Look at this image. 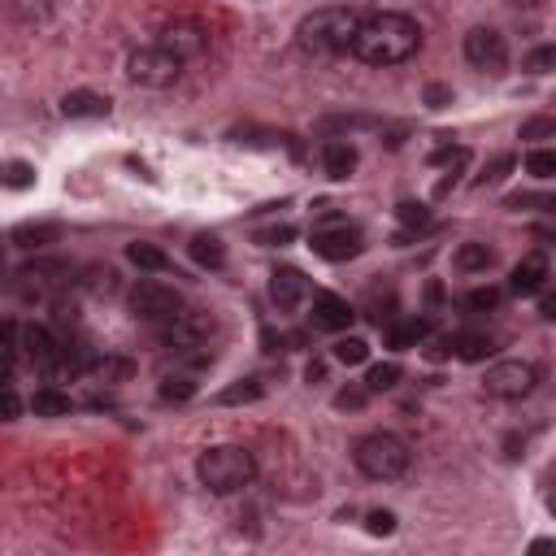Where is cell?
Here are the masks:
<instances>
[{
	"instance_id": "32",
	"label": "cell",
	"mask_w": 556,
	"mask_h": 556,
	"mask_svg": "<svg viewBox=\"0 0 556 556\" xmlns=\"http://www.w3.org/2000/svg\"><path fill=\"white\" fill-rule=\"evenodd\" d=\"M526 174H535L539 183H548L556 174V153H552V148H530V153H526Z\"/></svg>"
},
{
	"instance_id": "18",
	"label": "cell",
	"mask_w": 556,
	"mask_h": 556,
	"mask_svg": "<svg viewBox=\"0 0 556 556\" xmlns=\"http://www.w3.org/2000/svg\"><path fill=\"white\" fill-rule=\"evenodd\" d=\"M0 9L18 27H44L53 18V0H0Z\"/></svg>"
},
{
	"instance_id": "39",
	"label": "cell",
	"mask_w": 556,
	"mask_h": 556,
	"mask_svg": "<svg viewBox=\"0 0 556 556\" xmlns=\"http://www.w3.org/2000/svg\"><path fill=\"white\" fill-rule=\"evenodd\" d=\"M22 417V400L14 387H0V422H18Z\"/></svg>"
},
{
	"instance_id": "20",
	"label": "cell",
	"mask_w": 556,
	"mask_h": 556,
	"mask_svg": "<svg viewBox=\"0 0 556 556\" xmlns=\"http://www.w3.org/2000/svg\"><path fill=\"white\" fill-rule=\"evenodd\" d=\"M452 265H457L461 274H487L491 265H496V248H487V244H461L457 252H452Z\"/></svg>"
},
{
	"instance_id": "6",
	"label": "cell",
	"mask_w": 556,
	"mask_h": 556,
	"mask_svg": "<svg viewBox=\"0 0 556 556\" xmlns=\"http://www.w3.org/2000/svg\"><path fill=\"white\" fill-rule=\"evenodd\" d=\"M126 79L161 92V87H174L183 79V61L174 57L170 48H161V44H144V48H135V53L126 57Z\"/></svg>"
},
{
	"instance_id": "8",
	"label": "cell",
	"mask_w": 556,
	"mask_h": 556,
	"mask_svg": "<svg viewBox=\"0 0 556 556\" xmlns=\"http://www.w3.org/2000/svg\"><path fill=\"white\" fill-rule=\"evenodd\" d=\"M483 387H487V396H496V400H526L530 391L539 387V370L530 361H496L487 370L483 378Z\"/></svg>"
},
{
	"instance_id": "43",
	"label": "cell",
	"mask_w": 556,
	"mask_h": 556,
	"mask_svg": "<svg viewBox=\"0 0 556 556\" xmlns=\"http://www.w3.org/2000/svg\"><path fill=\"white\" fill-rule=\"evenodd\" d=\"M526 205H539V209H556V205H552V196H522V192H517V196H509V200H504V209H526Z\"/></svg>"
},
{
	"instance_id": "9",
	"label": "cell",
	"mask_w": 556,
	"mask_h": 556,
	"mask_svg": "<svg viewBox=\"0 0 556 556\" xmlns=\"http://www.w3.org/2000/svg\"><path fill=\"white\" fill-rule=\"evenodd\" d=\"M465 61L483 74H504V66H509V40H504V31L474 27L465 35Z\"/></svg>"
},
{
	"instance_id": "40",
	"label": "cell",
	"mask_w": 556,
	"mask_h": 556,
	"mask_svg": "<svg viewBox=\"0 0 556 556\" xmlns=\"http://www.w3.org/2000/svg\"><path fill=\"white\" fill-rule=\"evenodd\" d=\"M465 161H470V153H465V148H452V144H444L439 153H431V166H452V170H461Z\"/></svg>"
},
{
	"instance_id": "16",
	"label": "cell",
	"mask_w": 556,
	"mask_h": 556,
	"mask_svg": "<svg viewBox=\"0 0 556 556\" xmlns=\"http://www.w3.org/2000/svg\"><path fill=\"white\" fill-rule=\"evenodd\" d=\"M109 109H113V100L92 92V87H79V92L61 96V113H66V118H109Z\"/></svg>"
},
{
	"instance_id": "37",
	"label": "cell",
	"mask_w": 556,
	"mask_h": 556,
	"mask_svg": "<svg viewBox=\"0 0 556 556\" xmlns=\"http://www.w3.org/2000/svg\"><path fill=\"white\" fill-rule=\"evenodd\" d=\"M513 166H517V157H513V153H500V157L491 161V166H487L483 174H478L474 183H478V187H491V183H500V179H504V174H509Z\"/></svg>"
},
{
	"instance_id": "15",
	"label": "cell",
	"mask_w": 556,
	"mask_h": 556,
	"mask_svg": "<svg viewBox=\"0 0 556 556\" xmlns=\"http://www.w3.org/2000/svg\"><path fill=\"white\" fill-rule=\"evenodd\" d=\"M322 170H326V179H335V183L352 179V170H357V148H352L348 139H326L322 144Z\"/></svg>"
},
{
	"instance_id": "29",
	"label": "cell",
	"mask_w": 556,
	"mask_h": 556,
	"mask_svg": "<svg viewBox=\"0 0 556 556\" xmlns=\"http://www.w3.org/2000/svg\"><path fill=\"white\" fill-rule=\"evenodd\" d=\"M404 378V370L396 361H383V365H370V374H365V391L370 396H378V391H391Z\"/></svg>"
},
{
	"instance_id": "10",
	"label": "cell",
	"mask_w": 556,
	"mask_h": 556,
	"mask_svg": "<svg viewBox=\"0 0 556 556\" xmlns=\"http://www.w3.org/2000/svg\"><path fill=\"white\" fill-rule=\"evenodd\" d=\"M352 305L344 296H335V292H318L313 296V309H309V326L313 331H322V335H344L348 326H352Z\"/></svg>"
},
{
	"instance_id": "7",
	"label": "cell",
	"mask_w": 556,
	"mask_h": 556,
	"mask_svg": "<svg viewBox=\"0 0 556 556\" xmlns=\"http://www.w3.org/2000/svg\"><path fill=\"white\" fill-rule=\"evenodd\" d=\"M361 248H365L361 226H352L344 213H322V218L313 222V252H318L322 261H352V257H361Z\"/></svg>"
},
{
	"instance_id": "38",
	"label": "cell",
	"mask_w": 556,
	"mask_h": 556,
	"mask_svg": "<svg viewBox=\"0 0 556 556\" xmlns=\"http://www.w3.org/2000/svg\"><path fill=\"white\" fill-rule=\"evenodd\" d=\"M365 530H370V535H396V513H391V509H374L370 517H365Z\"/></svg>"
},
{
	"instance_id": "46",
	"label": "cell",
	"mask_w": 556,
	"mask_h": 556,
	"mask_svg": "<svg viewBox=\"0 0 556 556\" xmlns=\"http://www.w3.org/2000/svg\"><path fill=\"white\" fill-rule=\"evenodd\" d=\"M513 5H522V9H539L543 0H513Z\"/></svg>"
},
{
	"instance_id": "2",
	"label": "cell",
	"mask_w": 556,
	"mask_h": 556,
	"mask_svg": "<svg viewBox=\"0 0 556 556\" xmlns=\"http://www.w3.org/2000/svg\"><path fill=\"white\" fill-rule=\"evenodd\" d=\"M357 22L361 14L357 9H313L309 18H300L296 27V44L300 53H313V57H335V53H348L352 35H357Z\"/></svg>"
},
{
	"instance_id": "3",
	"label": "cell",
	"mask_w": 556,
	"mask_h": 556,
	"mask_svg": "<svg viewBox=\"0 0 556 556\" xmlns=\"http://www.w3.org/2000/svg\"><path fill=\"white\" fill-rule=\"evenodd\" d=\"M196 474H200V483H205L213 496H235V491L252 487V478H257V461H252V452L235 448V444H218V448L200 452Z\"/></svg>"
},
{
	"instance_id": "19",
	"label": "cell",
	"mask_w": 556,
	"mask_h": 556,
	"mask_svg": "<svg viewBox=\"0 0 556 556\" xmlns=\"http://www.w3.org/2000/svg\"><path fill=\"white\" fill-rule=\"evenodd\" d=\"M448 352L461 361H487L491 352H496V339L483 335V331H461V335L448 339Z\"/></svg>"
},
{
	"instance_id": "25",
	"label": "cell",
	"mask_w": 556,
	"mask_h": 556,
	"mask_svg": "<svg viewBox=\"0 0 556 556\" xmlns=\"http://www.w3.org/2000/svg\"><path fill=\"white\" fill-rule=\"evenodd\" d=\"M57 235H61L57 222H27V226H18V231H14V244L18 248H44V244H53Z\"/></svg>"
},
{
	"instance_id": "13",
	"label": "cell",
	"mask_w": 556,
	"mask_h": 556,
	"mask_svg": "<svg viewBox=\"0 0 556 556\" xmlns=\"http://www.w3.org/2000/svg\"><path fill=\"white\" fill-rule=\"evenodd\" d=\"M157 44H161V48H170V53L187 66V61H196V57L209 48V35H205V27H196V22H170V27L161 31V40H157Z\"/></svg>"
},
{
	"instance_id": "22",
	"label": "cell",
	"mask_w": 556,
	"mask_h": 556,
	"mask_svg": "<svg viewBox=\"0 0 556 556\" xmlns=\"http://www.w3.org/2000/svg\"><path fill=\"white\" fill-rule=\"evenodd\" d=\"M187 248H192V261L200 265V270H222L226 265V248H222L218 235H196Z\"/></svg>"
},
{
	"instance_id": "12",
	"label": "cell",
	"mask_w": 556,
	"mask_h": 556,
	"mask_svg": "<svg viewBox=\"0 0 556 556\" xmlns=\"http://www.w3.org/2000/svg\"><path fill=\"white\" fill-rule=\"evenodd\" d=\"M270 300H274V309H283V313L300 309L309 300V278L300 274L296 265H278L270 274Z\"/></svg>"
},
{
	"instance_id": "34",
	"label": "cell",
	"mask_w": 556,
	"mask_h": 556,
	"mask_svg": "<svg viewBox=\"0 0 556 556\" xmlns=\"http://www.w3.org/2000/svg\"><path fill=\"white\" fill-rule=\"evenodd\" d=\"M396 218L409 226V231H426V226H431V209L417 205V200H404V205L396 209Z\"/></svg>"
},
{
	"instance_id": "36",
	"label": "cell",
	"mask_w": 556,
	"mask_h": 556,
	"mask_svg": "<svg viewBox=\"0 0 556 556\" xmlns=\"http://www.w3.org/2000/svg\"><path fill=\"white\" fill-rule=\"evenodd\" d=\"M461 305L470 309V313H491V309L500 305V292H496V287H474V292H465Z\"/></svg>"
},
{
	"instance_id": "41",
	"label": "cell",
	"mask_w": 556,
	"mask_h": 556,
	"mask_svg": "<svg viewBox=\"0 0 556 556\" xmlns=\"http://www.w3.org/2000/svg\"><path fill=\"white\" fill-rule=\"evenodd\" d=\"M556 135V122L552 118H530L522 122V139H552Z\"/></svg>"
},
{
	"instance_id": "23",
	"label": "cell",
	"mask_w": 556,
	"mask_h": 556,
	"mask_svg": "<svg viewBox=\"0 0 556 556\" xmlns=\"http://www.w3.org/2000/svg\"><path fill=\"white\" fill-rule=\"evenodd\" d=\"M74 409V400L66 396V391H57V387H40L31 396V413L35 417H66Z\"/></svg>"
},
{
	"instance_id": "11",
	"label": "cell",
	"mask_w": 556,
	"mask_h": 556,
	"mask_svg": "<svg viewBox=\"0 0 556 556\" xmlns=\"http://www.w3.org/2000/svg\"><path fill=\"white\" fill-rule=\"evenodd\" d=\"M22 361H31L35 370H57L61 365V344L53 339V331L40 322H31V326H22Z\"/></svg>"
},
{
	"instance_id": "27",
	"label": "cell",
	"mask_w": 556,
	"mask_h": 556,
	"mask_svg": "<svg viewBox=\"0 0 556 556\" xmlns=\"http://www.w3.org/2000/svg\"><path fill=\"white\" fill-rule=\"evenodd\" d=\"M196 396V378L192 374H166L161 378V400L166 404H183V400H192Z\"/></svg>"
},
{
	"instance_id": "35",
	"label": "cell",
	"mask_w": 556,
	"mask_h": 556,
	"mask_svg": "<svg viewBox=\"0 0 556 556\" xmlns=\"http://www.w3.org/2000/svg\"><path fill=\"white\" fill-rule=\"evenodd\" d=\"M556 66V48L552 44H539V48H530L526 61H522V70L526 74H548Z\"/></svg>"
},
{
	"instance_id": "26",
	"label": "cell",
	"mask_w": 556,
	"mask_h": 556,
	"mask_svg": "<svg viewBox=\"0 0 556 556\" xmlns=\"http://www.w3.org/2000/svg\"><path fill=\"white\" fill-rule=\"evenodd\" d=\"M0 187L27 192V187H35V166L31 161H0Z\"/></svg>"
},
{
	"instance_id": "1",
	"label": "cell",
	"mask_w": 556,
	"mask_h": 556,
	"mask_svg": "<svg viewBox=\"0 0 556 556\" xmlns=\"http://www.w3.org/2000/svg\"><path fill=\"white\" fill-rule=\"evenodd\" d=\"M422 48V27L409 14H370L357 22L348 53L365 66H400Z\"/></svg>"
},
{
	"instance_id": "30",
	"label": "cell",
	"mask_w": 556,
	"mask_h": 556,
	"mask_svg": "<svg viewBox=\"0 0 556 556\" xmlns=\"http://www.w3.org/2000/svg\"><path fill=\"white\" fill-rule=\"evenodd\" d=\"M261 396H265L261 378H239V383L218 391V404H252V400H261Z\"/></svg>"
},
{
	"instance_id": "24",
	"label": "cell",
	"mask_w": 556,
	"mask_h": 556,
	"mask_svg": "<svg viewBox=\"0 0 556 556\" xmlns=\"http://www.w3.org/2000/svg\"><path fill=\"white\" fill-rule=\"evenodd\" d=\"M22 361V326L14 318L0 322V370H14V365Z\"/></svg>"
},
{
	"instance_id": "21",
	"label": "cell",
	"mask_w": 556,
	"mask_h": 556,
	"mask_svg": "<svg viewBox=\"0 0 556 556\" xmlns=\"http://www.w3.org/2000/svg\"><path fill=\"white\" fill-rule=\"evenodd\" d=\"M126 261H131L135 270H144V274H170L174 270V261L157 244H126Z\"/></svg>"
},
{
	"instance_id": "44",
	"label": "cell",
	"mask_w": 556,
	"mask_h": 556,
	"mask_svg": "<svg viewBox=\"0 0 556 556\" xmlns=\"http://www.w3.org/2000/svg\"><path fill=\"white\" fill-rule=\"evenodd\" d=\"M426 105H431V109H448L452 105V87L431 83V87H426Z\"/></svg>"
},
{
	"instance_id": "4",
	"label": "cell",
	"mask_w": 556,
	"mask_h": 556,
	"mask_svg": "<svg viewBox=\"0 0 556 556\" xmlns=\"http://www.w3.org/2000/svg\"><path fill=\"white\" fill-rule=\"evenodd\" d=\"M352 465H357L365 478H374V483H396V478L409 474L413 452H409V444H404L400 435L374 431V435L357 439V448H352Z\"/></svg>"
},
{
	"instance_id": "5",
	"label": "cell",
	"mask_w": 556,
	"mask_h": 556,
	"mask_svg": "<svg viewBox=\"0 0 556 556\" xmlns=\"http://www.w3.org/2000/svg\"><path fill=\"white\" fill-rule=\"evenodd\" d=\"M126 305H131L139 322H148L157 331V326H166L183 313V296H179V287L161 283V278H139L131 287V296H126Z\"/></svg>"
},
{
	"instance_id": "33",
	"label": "cell",
	"mask_w": 556,
	"mask_h": 556,
	"mask_svg": "<svg viewBox=\"0 0 556 556\" xmlns=\"http://www.w3.org/2000/svg\"><path fill=\"white\" fill-rule=\"evenodd\" d=\"M252 239H257L261 248H287V244L296 239V226H292V222H274V226H261V231L252 235Z\"/></svg>"
},
{
	"instance_id": "14",
	"label": "cell",
	"mask_w": 556,
	"mask_h": 556,
	"mask_svg": "<svg viewBox=\"0 0 556 556\" xmlns=\"http://www.w3.org/2000/svg\"><path fill=\"white\" fill-rule=\"evenodd\" d=\"M552 278V265H548V252H530V257H522L513 265L509 274V292L513 296H539L543 287H548Z\"/></svg>"
},
{
	"instance_id": "28",
	"label": "cell",
	"mask_w": 556,
	"mask_h": 556,
	"mask_svg": "<svg viewBox=\"0 0 556 556\" xmlns=\"http://www.w3.org/2000/svg\"><path fill=\"white\" fill-rule=\"evenodd\" d=\"M331 357L339 365H361V361H370V344H365L361 335H344V339H335Z\"/></svg>"
},
{
	"instance_id": "17",
	"label": "cell",
	"mask_w": 556,
	"mask_h": 556,
	"mask_svg": "<svg viewBox=\"0 0 556 556\" xmlns=\"http://www.w3.org/2000/svg\"><path fill=\"white\" fill-rule=\"evenodd\" d=\"M431 318H404V322H391L387 326V344L396 348V352H409V348H417V344H426L431 339Z\"/></svg>"
},
{
	"instance_id": "31",
	"label": "cell",
	"mask_w": 556,
	"mask_h": 556,
	"mask_svg": "<svg viewBox=\"0 0 556 556\" xmlns=\"http://www.w3.org/2000/svg\"><path fill=\"white\" fill-rule=\"evenodd\" d=\"M378 118H322L318 131L322 135H352V131H374Z\"/></svg>"
},
{
	"instance_id": "42",
	"label": "cell",
	"mask_w": 556,
	"mask_h": 556,
	"mask_svg": "<svg viewBox=\"0 0 556 556\" xmlns=\"http://www.w3.org/2000/svg\"><path fill=\"white\" fill-rule=\"evenodd\" d=\"M365 400H370V391H365V387H348V391H339V396H335V409H361Z\"/></svg>"
},
{
	"instance_id": "45",
	"label": "cell",
	"mask_w": 556,
	"mask_h": 556,
	"mask_svg": "<svg viewBox=\"0 0 556 556\" xmlns=\"http://www.w3.org/2000/svg\"><path fill=\"white\" fill-rule=\"evenodd\" d=\"M539 296H543V300H539V318H556V296L548 292V287H543Z\"/></svg>"
}]
</instances>
